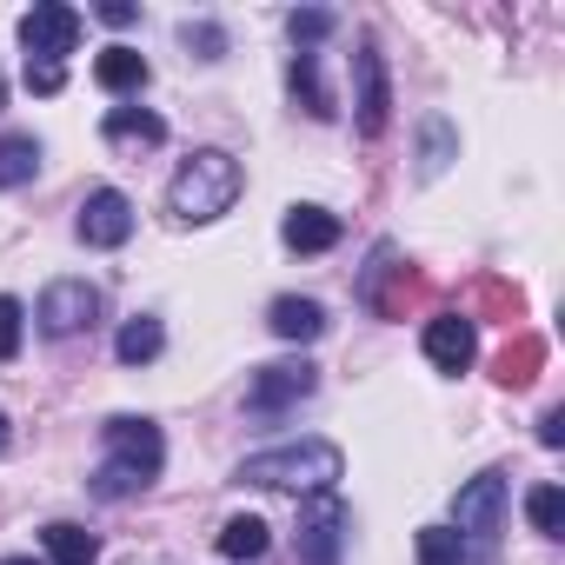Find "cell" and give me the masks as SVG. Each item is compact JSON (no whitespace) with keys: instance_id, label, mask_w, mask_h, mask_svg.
Here are the masks:
<instances>
[{"instance_id":"obj_1","label":"cell","mask_w":565,"mask_h":565,"mask_svg":"<svg viewBox=\"0 0 565 565\" xmlns=\"http://www.w3.org/2000/svg\"><path fill=\"white\" fill-rule=\"evenodd\" d=\"M100 433H107V459L94 466V492H100V499H134V492H147V486L160 479V466H167L160 426L120 413V419H107Z\"/></svg>"},{"instance_id":"obj_2","label":"cell","mask_w":565,"mask_h":565,"mask_svg":"<svg viewBox=\"0 0 565 565\" xmlns=\"http://www.w3.org/2000/svg\"><path fill=\"white\" fill-rule=\"evenodd\" d=\"M347 472L333 439H294L239 459V486H266V492H333V479Z\"/></svg>"},{"instance_id":"obj_3","label":"cell","mask_w":565,"mask_h":565,"mask_svg":"<svg viewBox=\"0 0 565 565\" xmlns=\"http://www.w3.org/2000/svg\"><path fill=\"white\" fill-rule=\"evenodd\" d=\"M239 186H246L239 160H233V153H220V147H200V153H186V160H180V173H173V186H167V206H173V220L206 226V220L233 213Z\"/></svg>"},{"instance_id":"obj_4","label":"cell","mask_w":565,"mask_h":565,"mask_svg":"<svg viewBox=\"0 0 565 565\" xmlns=\"http://www.w3.org/2000/svg\"><path fill=\"white\" fill-rule=\"evenodd\" d=\"M452 525H459V545H466V539H472L479 552L499 545V532H505V472H499V466L479 472V479H466V486L452 492Z\"/></svg>"},{"instance_id":"obj_5","label":"cell","mask_w":565,"mask_h":565,"mask_svg":"<svg viewBox=\"0 0 565 565\" xmlns=\"http://www.w3.org/2000/svg\"><path fill=\"white\" fill-rule=\"evenodd\" d=\"M34 320H41L47 340H74V333H87L100 320V287H87V279H54L41 294V307H34Z\"/></svg>"},{"instance_id":"obj_6","label":"cell","mask_w":565,"mask_h":565,"mask_svg":"<svg viewBox=\"0 0 565 565\" xmlns=\"http://www.w3.org/2000/svg\"><path fill=\"white\" fill-rule=\"evenodd\" d=\"M347 505L333 499V492H313L307 505H300V565H340V545H347Z\"/></svg>"},{"instance_id":"obj_7","label":"cell","mask_w":565,"mask_h":565,"mask_svg":"<svg viewBox=\"0 0 565 565\" xmlns=\"http://www.w3.org/2000/svg\"><path fill=\"white\" fill-rule=\"evenodd\" d=\"M21 47L28 61H67L81 47V14L61 8V0H41L34 14H21Z\"/></svg>"},{"instance_id":"obj_8","label":"cell","mask_w":565,"mask_h":565,"mask_svg":"<svg viewBox=\"0 0 565 565\" xmlns=\"http://www.w3.org/2000/svg\"><path fill=\"white\" fill-rule=\"evenodd\" d=\"M313 386H320V373H313L307 360L259 366V373H253V386H246V406H253V413H287V406H300Z\"/></svg>"},{"instance_id":"obj_9","label":"cell","mask_w":565,"mask_h":565,"mask_svg":"<svg viewBox=\"0 0 565 565\" xmlns=\"http://www.w3.org/2000/svg\"><path fill=\"white\" fill-rule=\"evenodd\" d=\"M353 74H360V100H353V107H360V134H366V140H380V134H386V120H393V87H386V54H380V47L366 41V47L353 54Z\"/></svg>"},{"instance_id":"obj_10","label":"cell","mask_w":565,"mask_h":565,"mask_svg":"<svg viewBox=\"0 0 565 565\" xmlns=\"http://www.w3.org/2000/svg\"><path fill=\"white\" fill-rule=\"evenodd\" d=\"M81 239L87 246H127V233H134V200L120 193V186H100V193H87L81 200Z\"/></svg>"},{"instance_id":"obj_11","label":"cell","mask_w":565,"mask_h":565,"mask_svg":"<svg viewBox=\"0 0 565 565\" xmlns=\"http://www.w3.org/2000/svg\"><path fill=\"white\" fill-rule=\"evenodd\" d=\"M472 353H479V333H472L466 313H439V320H426V360H433L439 373H466Z\"/></svg>"},{"instance_id":"obj_12","label":"cell","mask_w":565,"mask_h":565,"mask_svg":"<svg viewBox=\"0 0 565 565\" xmlns=\"http://www.w3.org/2000/svg\"><path fill=\"white\" fill-rule=\"evenodd\" d=\"M279 239H287L294 253H327V246H340V220H333L327 206H287Z\"/></svg>"},{"instance_id":"obj_13","label":"cell","mask_w":565,"mask_h":565,"mask_svg":"<svg viewBox=\"0 0 565 565\" xmlns=\"http://www.w3.org/2000/svg\"><path fill=\"white\" fill-rule=\"evenodd\" d=\"M266 327L279 333V340H320L327 333V307L320 300H300V294H287V300H273V313H266Z\"/></svg>"},{"instance_id":"obj_14","label":"cell","mask_w":565,"mask_h":565,"mask_svg":"<svg viewBox=\"0 0 565 565\" xmlns=\"http://www.w3.org/2000/svg\"><path fill=\"white\" fill-rule=\"evenodd\" d=\"M220 558L226 565H253V558H266V545H273V532H266V519H253V512H239V519H226L220 525Z\"/></svg>"},{"instance_id":"obj_15","label":"cell","mask_w":565,"mask_h":565,"mask_svg":"<svg viewBox=\"0 0 565 565\" xmlns=\"http://www.w3.org/2000/svg\"><path fill=\"white\" fill-rule=\"evenodd\" d=\"M100 134H107L114 147H160V140H167V120L147 114V107H114Z\"/></svg>"},{"instance_id":"obj_16","label":"cell","mask_w":565,"mask_h":565,"mask_svg":"<svg viewBox=\"0 0 565 565\" xmlns=\"http://www.w3.org/2000/svg\"><path fill=\"white\" fill-rule=\"evenodd\" d=\"M41 545H47L54 565H94V558H100V539H94L87 525H74V519H54V525L41 532Z\"/></svg>"},{"instance_id":"obj_17","label":"cell","mask_w":565,"mask_h":565,"mask_svg":"<svg viewBox=\"0 0 565 565\" xmlns=\"http://www.w3.org/2000/svg\"><path fill=\"white\" fill-rule=\"evenodd\" d=\"M94 81H100L107 94H140V87H147V54H134V47H107V54L94 61Z\"/></svg>"},{"instance_id":"obj_18","label":"cell","mask_w":565,"mask_h":565,"mask_svg":"<svg viewBox=\"0 0 565 565\" xmlns=\"http://www.w3.org/2000/svg\"><path fill=\"white\" fill-rule=\"evenodd\" d=\"M287 81H294V100H300V107H307L313 120H333V94L320 87V54H294Z\"/></svg>"},{"instance_id":"obj_19","label":"cell","mask_w":565,"mask_h":565,"mask_svg":"<svg viewBox=\"0 0 565 565\" xmlns=\"http://www.w3.org/2000/svg\"><path fill=\"white\" fill-rule=\"evenodd\" d=\"M160 347H167V327L160 320H127L120 327V340H114V353H120V366H147V360H160Z\"/></svg>"},{"instance_id":"obj_20","label":"cell","mask_w":565,"mask_h":565,"mask_svg":"<svg viewBox=\"0 0 565 565\" xmlns=\"http://www.w3.org/2000/svg\"><path fill=\"white\" fill-rule=\"evenodd\" d=\"M41 173V140L34 134H8L0 140V186H28Z\"/></svg>"},{"instance_id":"obj_21","label":"cell","mask_w":565,"mask_h":565,"mask_svg":"<svg viewBox=\"0 0 565 565\" xmlns=\"http://www.w3.org/2000/svg\"><path fill=\"white\" fill-rule=\"evenodd\" d=\"M525 519H532V532L565 539V492H558V486H532V492H525Z\"/></svg>"},{"instance_id":"obj_22","label":"cell","mask_w":565,"mask_h":565,"mask_svg":"<svg viewBox=\"0 0 565 565\" xmlns=\"http://www.w3.org/2000/svg\"><path fill=\"white\" fill-rule=\"evenodd\" d=\"M419 565H466V545L452 525H419Z\"/></svg>"},{"instance_id":"obj_23","label":"cell","mask_w":565,"mask_h":565,"mask_svg":"<svg viewBox=\"0 0 565 565\" xmlns=\"http://www.w3.org/2000/svg\"><path fill=\"white\" fill-rule=\"evenodd\" d=\"M287 34H294V47H300V54H313V47H320V41L333 34V14H327V8H307V14H287Z\"/></svg>"},{"instance_id":"obj_24","label":"cell","mask_w":565,"mask_h":565,"mask_svg":"<svg viewBox=\"0 0 565 565\" xmlns=\"http://www.w3.org/2000/svg\"><path fill=\"white\" fill-rule=\"evenodd\" d=\"M446 160H452V127L433 114V120H426V160H419V180H439Z\"/></svg>"},{"instance_id":"obj_25","label":"cell","mask_w":565,"mask_h":565,"mask_svg":"<svg viewBox=\"0 0 565 565\" xmlns=\"http://www.w3.org/2000/svg\"><path fill=\"white\" fill-rule=\"evenodd\" d=\"M21 300H8V294H0V360H14L21 353Z\"/></svg>"},{"instance_id":"obj_26","label":"cell","mask_w":565,"mask_h":565,"mask_svg":"<svg viewBox=\"0 0 565 565\" xmlns=\"http://www.w3.org/2000/svg\"><path fill=\"white\" fill-rule=\"evenodd\" d=\"M532 366H539V340H525L519 353H505V360H499V380H505V386H525Z\"/></svg>"},{"instance_id":"obj_27","label":"cell","mask_w":565,"mask_h":565,"mask_svg":"<svg viewBox=\"0 0 565 565\" xmlns=\"http://www.w3.org/2000/svg\"><path fill=\"white\" fill-rule=\"evenodd\" d=\"M28 87L34 94H61L67 87V67L61 61H28Z\"/></svg>"},{"instance_id":"obj_28","label":"cell","mask_w":565,"mask_h":565,"mask_svg":"<svg viewBox=\"0 0 565 565\" xmlns=\"http://www.w3.org/2000/svg\"><path fill=\"white\" fill-rule=\"evenodd\" d=\"M180 41H186V47H200L206 61H220V47H226V41H220V28H193V21L180 28Z\"/></svg>"},{"instance_id":"obj_29","label":"cell","mask_w":565,"mask_h":565,"mask_svg":"<svg viewBox=\"0 0 565 565\" xmlns=\"http://www.w3.org/2000/svg\"><path fill=\"white\" fill-rule=\"evenodd\" d=\"M539 439H545V446H565V413H558V406L539 419Z\"/></svg>"},{"instance_id":"obj_30","label":"cell","mask_w":565,"mask_h":565,"mask_svg":"<svg viewBox=\"0 0 565 565\" xmlns=\"http://www.w3.org/2000/svg\"><path fill=\"white\" fill-rule=\"evenodd\" d=\"M100 21H107V28H127V21H134V8H127V0H107Z\"/></svg>"},{"instance_id":"obj_31","label":"cell","mask_w":565,"mask_h":565,"mask_svg":"<svg viewBox=\"0 0 565 565\" xmlns=\"http://www.w3.org/2000/svg\"><path fill=\"white\" fill-rule=\"evenodd\" d=\"M8 439H14V433H8V413H0V452H8Z\"/></svg>"},{"instance_id":"obj_32","label":"cell","mask_w":565,"mask_h":565,"mask_svg":"<svg viewBox=\"0 0 565 565\" xmlns=\"http://www.w3.org/2000/svg\"><path fill=\"white\" fill-rule=\"evenodd\" d=\"M0 565H41V558H0Z\"/></svg>"},{"instance_id":"obj_33","label":"cell","mask_w":565,"mask_h":565,"mask_svg":"<svg viewBox=\"0 0 565 565\" xmlns=\"http://www.w3.org/2000/svg\"><path fill=\"white\" fill-rule=\"evenodd\" d=\"M0 107H8V81H0Z\"/></svg>"}]
</instances>
